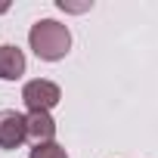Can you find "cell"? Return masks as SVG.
I'll use <instances>...</instances> for the list:
<instances>
[{"instance_id": "1", "label": "cell", "mask_w": 158, "mask_h": 158, "mask_svg": "<svg viewBox=\"0 0 158 158\" xmlns=\"http://www.w3.org/2000/svg\"><path fill=\"white\" fill-rule=\"evenodd\" d=\"M28 44H31V50H34L37 59H44V62H59V59H65L68 50H71V31H68V25H62V22H56V19H40V22L31 25Z\"/></svg>"}, {"instance_id": "2", "label": "cell", "mask_w": 158, "mask_h": 158, "mask_svg": "<svg viewBox=\"0 0 158 158\" xmlns=\"http://www.w3.org/2000/svg\"><path fill=\"white\" fill-rule=\"evenodd\" d=\"M59 99H62L59 84L47 81V77H34L22 87V102L28 112H50L53 106H59Z\"/></svg>"}, {"instance_id": "3", "label": "cell", "mask_w": 158, "mask_h": 158, "mask_svg": "<svg viewBox=\"0 0 158 158\" xmlns=\"http://www.w3.org/2000/svg\"><path fill=\"white\" fill-rule=\"evenodd\" d=\"M25 139H28V115L16 109L0 112V149H6V152L19 149Z\"/></svg>"}, {"instance_id": "4", "label": "cell", "mask_w": 158, "mask_h": 158, "mask_svg": "<svg viewBox=\"0 0 158 158\" xmlns=\"http://www.w3.org/2000/svg\"><path fill=\"white\" fill-rule=\"evenodd\" d=\"M28 139L34 146L56 143V121L50 112H28Z\"/></svg>"}, {"instance_id": "5", "label": "cell", "mask_w": 158, "mask_h": 158, "mask_svg": "<svg viewBox=\"0 0 158 158\" xmlns=\"http://www.w3.org/2000/svg\"><path fill=\"white\" fill-rule=\"evenodd\" d=\"M25 74V53L13 44L0 47V81H19Z\"/></svg>"}, {"instance_id": "6", "label": "cell", "mask_w": 158, "mask_h": 158, "mask_svg": "<svg viewBox=\"0 0 158 158\" xmlns=\"http://www.w3.org/2000/svg\"><path fill=\"white\" fill-rule=\"evenodd\" d=\"M28 158H68V152H65L59 143H40V146L31 149Z\"/></svg>"}, {"instance_id": "7", "label": "cell", "mask_w": 158, "mask_h": 158, "mask_svg": "<svg viewBox=\"0 0 158 158\" xmlns=\"http://www.w3.org/2000/svg\"><path fill=\"white\" fill-rule=\"evenodd\" d=\"M6 10H10V6H6V3H0V13H6Z\"/></svg>"}]
</instances>
